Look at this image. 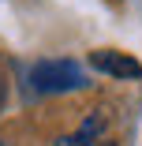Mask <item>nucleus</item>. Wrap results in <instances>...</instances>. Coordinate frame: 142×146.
<instances>
[{
  "label": "nucleus",
  "instance_id": "nucleus-1",
  "mask_svg": "<svg viewBox=\"0 0 142 146\" xmlns=\"http://www.w3.org/2000/svg\"><path fill=\"white\" fill-rule=\"evenodd\" d=\"M30 82L41 94H67V90L86 86V75L75 60H41V64H34Z\"/></svg>",
  "mask_w": 142,
  "mask_h": 146
},
{
  "label": "nucleus",
  "instance_id": "nucleus-2",
  "mask_svg": "<svg viewBox=\"0 0 142 146\" xmlns=\"http://www.w3.org/2000/svg\"><path fill=\"white\" fill-rule=\"evenodd\" d=\"M90 64L105 75H116V79H142V64L127 52H116V49H97L90 52Z\"/></svg>",
  "mask_w": 142,
  "mask_h": 146
},
{
  "label": "nucleus",
  "instance_id": "nucleus-3",
  "mask_svg": "<svg viewBox=\"0 0 142 146\" xmlns=\"http://www.w3.org/2000/svg\"><path fill=\"white\" fill-rule=\"evenodd\" d=\"M101 135H105V112H90L71 135H60V139H56V146H97Z\"/></svg>",
  "mask_w": 142,
  "mask_h": 146
},
{
  "label": "nucleus",
  "instance_id": "nucleus-4",
  "mask_svg": "<svg viewBox=\"0 0 142 146\" xmlns=\"http://www.w3.org/2000/svg\"><path fill=\"white\" fill-rule=\"evenodd\" d=\"M97 146H116V142H108V139H105V142H97Z\"/></svg>",
  "mask_w": 142,
  "mask_h": 146
}]
</instances>
